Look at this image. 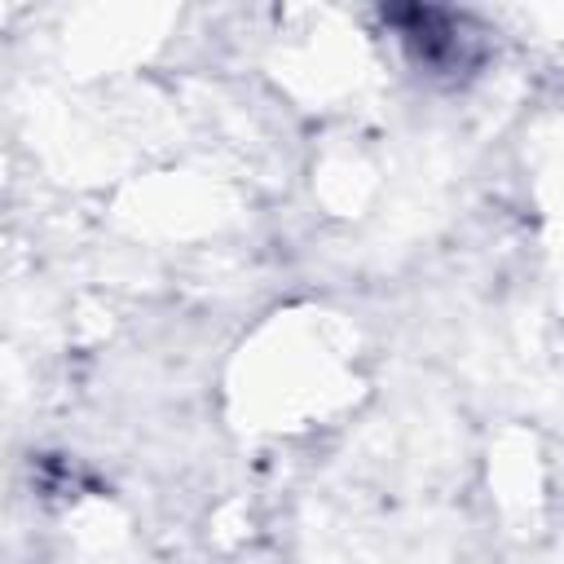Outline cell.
I'll return each mask as SVG.
<instances>
[{
	"instance_id": "1",
	"label": "cell",
	"mask_w": 564,
	"mask_h": 564,
	"mask_svg": "<svg viewBox=\"0 0 564 564\" xmlns=\"http://www.w3.org/2000/svg\"><path fill=\"white\" fill-rule=\"evenodd\" d=\"M383 26L397 35L401 57L410 62V70L436 88H463L471 84L489 53V26L467 13V9H449V4H388L379 9Z\"/></svg>"
}]
</instances>
